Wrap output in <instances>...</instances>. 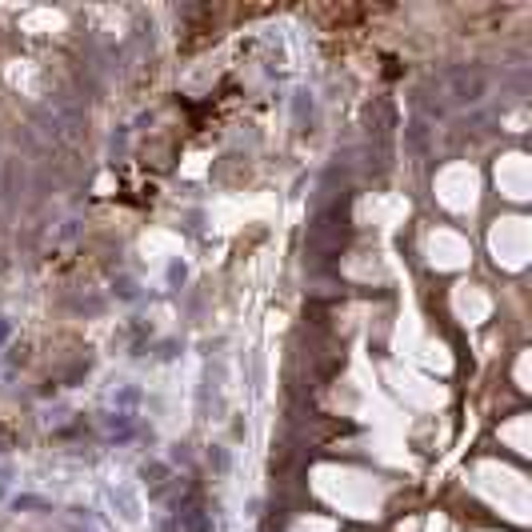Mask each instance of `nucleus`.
<instances>
[{"mask_svg": "<svg viewBox=\"0 0 532 532\" xmlns=\"http://www.w3.org/2000/svg\"><path fill=\"white\" fill-rule=\"evenodd\" d=\"M444 81H449V97L452 104H481L488 97V88H492V76H488V68L481 65H452L444 72Z\"/></svg>", "mask_w": 532, "mask_h": 532, "instance_id": "f257e3e1", "label": "nucleus"}, {"mask_svg": "<svg viewBox=\"0 0 532 532\" xmlns=\"http://www.w3.org/2000/svg\"><path fill=\"white\" fill-rule=\"evenodd\" d=\"M8 337H13V321H8V316H0V348L8 344Z\"/></svg>", "mask_w": 532, "mask_h": 532, "instance_id": "f8f14e48", "label": "nucleus"}, {"mask_svg": "<svg viewBox=\"0 0 532 532\" xmlns=\"http://www.w3.org/2000/svg\"><path fill=\"white\" fill-rule=\"evenodd\" d=\"M260 385H264V356L252 353V388L260 392Z\"/></svg>", "mask_w": 532, "mask_h": 532, "instance_id": "9d476101", "label": "nucleus"}, {"mask_svg": "<svg viewBox=\"0 0 532 532\" xmlns=\"http://www.w3.org/2000/svg\"><path fill=\"white\" fill-rule=\"evenodd\" d=\"M168 284H172V289L184 284V260H172V264H168Z\"/></svg>", "mask_w": 532, "mask_h": 532, "instance_id": "9b49d317", "label": "nucleus"}, {"mask_svg": "<svg viewBox=\"0 0 532 532\" xmlns=\"http://www.w3.org/2000/svg\"><path fill=\"white\" fill-rule=\"evenodd\" d=\"M104 433L108 440H132L136 436V412H104Z\"/></svg>", "mask_w": 532, "mask_h": 532, "instance_id": "f03ea898", "label": "nucleus"}, {"mask_svg": "<svg viewBox=\"0 0 532 532\" xmlns=\"http://www.w3.org/2000/svg\"><path fill=\"white\" fill-rule=\"evenodd\" d=\"M113 404H116V412H136V404H140V388H136V385H120L113 392Z\"/></svg>", "mask_w": 532, "mask_h": 532, "instance_id": "20e7f679", "label": "nucleus"}, {"mask_svg": "<svg viewBox=\"0 0 532 532\" xmlns=\"http://www.w3.org/2000/svg\"><path fill=\"white\" fill-rule=\"evenodd\" d=\"M116 296H120V300H136V296H140L136 280H132V276H120V280H116Z\"/></svg>", "mask_w": 532, "mask_h": 532, "instance_id": "1a4fd4ad", "label": "nucleus"}, {"mask_svg": "<svg viewBox=\"0 0 532 532\" xmlns=\"http://www.w3.org/2000/svg\"><path fill=\"white\" fill-rule=\"evenodd\" d=\"M140 476H145V484L152 488V492H161V488H164V481H168V468H164L161 460H152V465H145V468H140Z\"/></svg>", "mask_w": 532, "mask_h": 532, "instance_id": "423d86ee", "label": "nucleus"}, {"mask_svg": "<svg viewBox=\"0 0 532 532\" xmlns=\"http://www.w3.org/2000/svg\"><path fill=\"white\" fill-rule=\"evenodd\" d=\"M209 465H212V472H216V476H225L228 468H232V456H228L225 444H212V449H209Z\"/></svg>", "mask_w": 532, "mask_h": 532, "instance_id": "6e6552de", "label": "nucleus"}, {"mask_svg": "<svg viewBox=\"0 0 532 532\" xmlns=\"http://www.w3.org/2000/svg\"><path fill=\"white\" fill-rule=\"evenodd\" d=\"M108 497H113V504H120V508H124V520H136V516H140V504H136V497H129V492H124V488H113V492H108Z\"/></svg>", "mask_w": 532, "mask_h": 532, "instance_id": "0eeeda50", "label": "nucleus"}, {"mask_svg": "<svg viewBox=\"0 0 532 532\" xmlns=\"http://www.w3.org/2000/svg\"><path fill=\"white\" fill-rule=\"evenodd\" d=\"M312 116H316V100H312V92H308V88H296V92H292V120L305 129V124H312Z\"/></svg>", "mask_w": 532, "mask_h": 532, "instance_id": "7ed1b4c3", "label": "nucleus"}, {"mask_svg": "<svg viewBox=\"0 0 532 532\" xmlns=\"http://www.w3.org/2000/svg\"><path fill=\"white\" fill-rule=\"evenodd\" d=\"M424 145H428V129H424V120H412L404 129V148L408 152H424Z\"/></svg>", "mask_w": 532, "mask_h": 532, "instance_id": "39448f33", "label": "nucleus"}]
</instances>
